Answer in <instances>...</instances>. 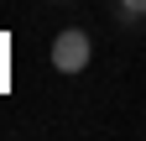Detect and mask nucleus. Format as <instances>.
<instances>
[{"instance_id":"2","label":"nucleus","mask_w":146,"mask_h":141,"mask_svg":"<svg viewBox=\"0 0 146 141\" xmlns=\"http://www.w3.org/2000/svg\"><path fill=\"white\" fill-rule=\"evenodd\" d=\"M120 11L125 16H146V0H120Z\"/></svg>"},{"instance_id":"1","label":"nucleus","mask_w":146,"mask_h":141,"mask_svg":"<svg viewBox=\"0 0 146 141\" xmlns=\"http://www.w3.org/2000/svg\"><path fill=\"white\" fill-rule=\"evenodd\" d=\"M89 58H94V42H89L84 26L58 31V42H52V68H58V73H84Z\"/></svg>"}]
</instances>
